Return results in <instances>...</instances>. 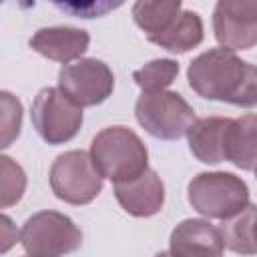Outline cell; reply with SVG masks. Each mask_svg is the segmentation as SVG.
<instances>
[{
	"instance_id": "obj_1",
	"label": "cell",
	"mask_w": 257,
	"mask_h": 257,
	"mask_svg": "<svg viewBox=\"0 0 257 257\" xmlns=\"http://www.w3.org/2000/svg\"><path fill=\"white\" fill-rule=\"evenodd\" d=\"M189 86L203 98L257 106V66L227 48H211L189 64Z\"/></svg>"
},
{
	"instance_id": "obj_2",
	"label": "cell",
	"mask_w": 257,
	"mask_h": 257,
	"mask_svg": "<svg viewBox=\"0 0 257 257\" xmlns=\"http://www.w3.org/2000/svg\"><path fill=\"white\" fill-rule=\"evenodd\" d=\"M90 159L102 179L124 183L143 175L149 167V151L141 137L126 126H106L90 143Z\"/></svg>"
},
{
	"instance_id": "obj_3",
	"label": "cell",
	"mask_w": 257,
	"mask_h": 257,
	"mask_svg": "<svg viewBox=\"0 0 257 257\" xmlns=\"http://www.w3.org/2000/svg\"><path fill=\"white\" fill-rule=\"evenodd\" d=\"M187 199L197 213L227 221L249 205V187L233 173H199L189 181Z\"/></svg>"
},
{
	"instance_id": "obj_4",
	"label": "cell",
	"mask_w": 257,
	"mask_h": 257,
	"mask_svg": "<svg viewBox=\"0 0 257 257\" xmlns=\"http://www.w3.org/2000/svg\"><path fill=\"white\" fill-rule=\"evenodd\" d=\"M20 243L30 257H64L82 245V233L64 213L38 211L22 225Z\"/></svg>"
},
{
	"instance_id": "obj_5",
	"label": "cell",
	"mask_w": 257,
	"mask_h": 257,
	"mask_svg": "<svg viewBox=\"0 0 257 257\" xmlns=\"http://www.w3.org/2000/svg\"><path fill=\"white\" fill-rule=\"evenodd\" d=\"M135 116L139 124L163 141H177L193 126L195 110L179 92H143L135 104Z\"/></svg>"
},
{
	"instance_id": "obj_6",
	"label": "cell",
	"mask_w": 257,
	"mask_h": 257,
	"mask_svg": "<svg viewBox=\"0 0 257 257\" xmlns=\"http://www.w3.org/2000/svg\"><path fill=\"white\" fill-rule=\"evenodd\" d=\"M52 193L68 205H86L102 191V175L84 151H66L50 167Z\"/></svg>"
},
{
	"instance_id": "obj_7",
	"label": "cell",
	"mask_w": 257,
	"mask_h": 257,
	"mask_svg": "<svg viewBox=\"0 0 257 257\" xmlns=\"http://www.w3.org/2000/svg\"><path fill=\"white\" fill-rule=\"evenodd\" d=\"M30 118L36 133L48 145H62L76 137L82 126V108L60 88H42L32 102Z\"/></svg>"
},
{
	"instance_id": "obj_8",
	"label": "cell",
	"mask_w": 257,
	"mask_h": 257,
	"mask_svg": "<svg viewBox=\"0 0 257 257\" xmlns=\"http://www.w3.org/2000/svg\"><path fill=\"white\" fill-rule=\"evenodd\" d=\"M58 88L80 108L104 102L114 88V74L102 60L80 58L58 72Z\"/></svg>"
},
{
	"instance_id": "obj_9",
	"label": "cell",
	"mask_w": 257,
	"mask_h": 257,
	"mask_svg": "<svg viewBox=\"0 0 257 257\" xmlns=\"http://www.w3.org/2000/svg\"><path fill=\"white\" fill-rule=\"evenodd\" d=\"M213 30L221 48L249 50L257 44V0H221L213 10Z\"/></svg>"
},
{
	"instance_id": "obj_10",
	"label": "cell",
	"mask_w": 257,
	"mask_h": 257,
	"mask_svg": "<svg viewBox=\"0 0 257 257\" xmlns=\"http://www.w3.org/2000/svg\"><path fill=\"white\" fill-rule=\"evenodd\" d=\"M173 257H223L225 241L221 229L205 219L181 221L169 239Z\"/></svg>"
},
{
	"instance_id": "obj_11",
	"label": "cell",
	"mask_w": 257,
	"mask_h": 257,
	"mask_svg": "<svg viewBox=\"0 0 257 257\" xmlns=\"http://www.w3.org/2000/svg\"><path fill=\"white\" fill-rule=\"evenodd\" d=\"M114 197L128 215L153 217L163 209L165 185L153 169H147L137 179L114 183Z\"/></svg>"
},
{
	"instance_id": "obj_12",
	"label": "cell",
	"mask_w": 257,
	"mask_h": 257,
	"mask_svg": "<svg viewBox=\"0 0 257 257\" xmlns=\"http://www.w3.org/2000/svg\"><path fill=\"white\" fill-rule=\"evenodd\" d=\"M90 36L82 28L74 26H46L38 28L30 38V48L48 60L68 64L84 54Z\"/></svg>"
},
{
	"instance_id": "obj_13",
	"label": "cell",
	"mask_w": 257,
	"mask_h": 257,
	"mask_svg": "<svg viewBox=\"0 0 257 257\" xmlns=\"http://www.w3.org/2000/svg\"><path fill=\"white\" fill-rule=\"evenodd\" d=\"M231 118L227 116H205L193 122L187 133L191 153L207 165H217L225 161L227 131Z\"/></svg>"
},
{
	"instance_id": "obj_14",
	"label": "cell",
	"mask_w": 257,
	"mask_h": 257,
	"mask_svg": "<svg viewBox=\"0 0 257 257\" xmlns=\"http://www.w3.org/2000/svg\"><path fill=\"white\" fill-rule=\"evenodd\" d=\"M225 161L243 171L257 169V114L249 112L239 118H231L227 131Z\"/></svg>"
},
{
	"instance_id": "obj_15",
	"label": "cell",
	"mask_w": 257,
	"mask_h": 257,
	"mask_svg": "<svg viewBox=\"0 0 257 257\" xmlns=\"http://www.w3.org/2000/svg\"><path fill=\"white\" fill-rule=\"evenodd\" d=\"M203 42V20L193 10H183L167 32L153 40V44L169 52H189Z\"/></svg>"
},
{
	"instance_id": "obj_16",
	"label": "cell",
	"mask_w": 257,
	"mask_h": 257,
	"mask_svg": "<svg viewBox=\"0 0 257 257\" xmlns=\"http://www.w3.org/2000/svg\"><path fill=\"white\" fill-rule=\"evenodd\" d=\"M183 12L181 2H149L141 0L133 4V18L137 26L147 34V38L153 42L163 32L171 28V24L177 20V16Z\"/></svg>"
},
{
	"instance_id": "obj_17",
	"label": "cell",
	"mask_w": 257,
	"mask_h": 257,
	"mask_svg": "<svg viewBox=\"0 0 257 257\" xmlns=\"http://www.w3.org/2000/svg\"><path fill=\"white\" fill-rule=\"evenodd\" d=\"M255 205H247L239 215L227 219V223H223L221 227V235L225 245L241 255H255V247H253V217H255Z\"/></svg>"
},
{
	"instance_id": "obj_18",
	"label": "cell",
	"mask_w": 257,
	"mask_h": 257,
	"mask_svg": "<svg viewBox=\"0 0 257 257\" xmlns=\"http://www.w3.org/2000/svg\"><path fill=\"white\" fill-rule=\"evenodd\" d=\"M179 74V62L173 58H155L143 68L133 72V80L143 92H161L165 90Z\"/></svg>"
},
{
	"instance_id": "obj_19",
	"label": "cell",
	"mask_w": 257,
	"mask_h": 257,
	"mask_svg": "<svg viewBox=\"0 0 257 257\" xmlns=\"http://www.w3.org/2000/svg\"><path fill=\"white\" fill-rule=\"evenodd\" d=\"M0 207L6 209L14 203H18L26 189V175L18 163H14L10 157H0Z\"/></svg>"
},
{
	"instance_id": "obj_20",
	"label": "cell",
	"mask_w": 257,
	"mask_h": 257,
	"mask_svg": "<svg viewBox=\"0 0 257 257\" xmlns=\"http://www.w3.org/2000/svg\"><path fill=\"white\" fill-rule=\"evenodd\" d=\"M0 100H2V149H6L20 135V126H22V104L8 90H2L0 92Z\"/></svg>"
},
{
	"instance_id": "obj_21",
	"label": "cell",
	"mask_w": 257,
	"mask_h": 257,
	"mask_svg": "<svg viewBox=\"0 0 257 257\" xmlns=\"http://www.w3.org/2000/svg\"><path fill=\"white\" fill-rule=\"evenodd\" d=\"M0 221H2V247H0V251L2 253H6L12 245H14V237H10V231H12V221L6 217V215H2L0 217Z\"/></svg>"
},
{
	"instance_id": "obj_22",
	"label": "cell",
	"mask_w": 257,
	"mask_h": 257,
	"mask_svg": "<svg viewBox=\"0 0 257 257\" xmlns=\"http://www.w3.org/2000/svg\"><path fill=\"white\" fill-rule=\"evenodd\" d=\"M251 233H253V247H255V253H257V209H255V217H253V229H251Z\"/></svg>"
},
{
	"instance_id": "obj_23",
	"label": "cell",
	"mask_w": 257,
	"mask_h": 257,
	"mask_svg": "<svg viewBox=\"0 0 257 257\" xmlns=\"http://www.w3.org/2000/svg\"><path fill=\"white\" fill-rule=\"evenodd\" d=\"M155 257H173V255H171V253H167V251H161V253H157Z\"/></svg>"
},
{
	"instance_id": "obj_24",
	"label": "cell",
	"mask_w": 257,
	"mask_h": 257,
	"mask_svg": "<svg viewBox=\"0 0 257 257\" xmlns=\"http://www.w3.org/2000/svg\"><path fill=\"white\" fill-rule=\"evenodd\" d=\"M255 175H257V169H255Z\"/></svg>"
},
{
	"instance_id": "obj_25",
	"label": "cell",
	"mask_w": 257,
	"mask_h": 257,
	"mask_svg": "<svg viewBox=\"0 0 257 257\" xmlns=\"http://www.w3.org/2000/svg\"><path fill=\"white\" fill-rule=\"evenodd\" d=\"M24 257H30V255H24Z\"/></svg>"
}]
</instances>
